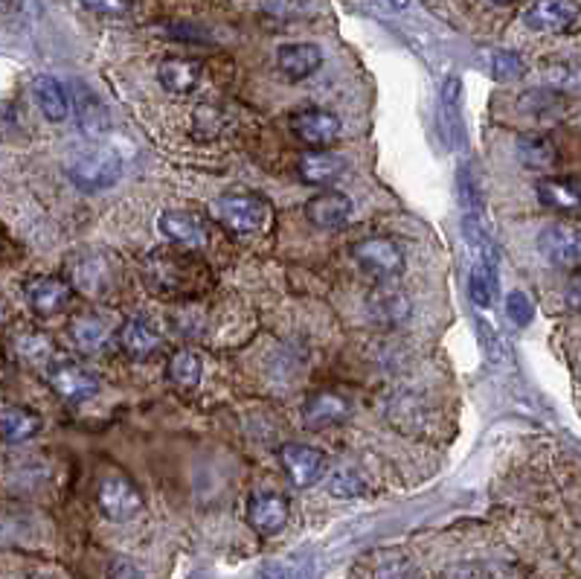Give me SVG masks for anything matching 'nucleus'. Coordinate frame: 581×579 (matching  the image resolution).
Instances as JSON below:
<instances>
[{"instance_id":"5701e85b","label":"nucleus","mask_w":581,"mask_h":579,"mask_svg":"<svg viewBox=\"0 0 581 579\" xmlns=\"http://www.w3.org/2000/svg\"><path fill=\"white\" fill-rule=\"evenodd\" d=\"M204 67L201 62H195V58H166L157 67V79L169 94H193L198 85H201Z\"/></svg>"},{"instance_id":"f704fd0d","label":"nucleus","mask_w":581,"mask_h":579,"mask_svg":"<svg viewBox=\"0 0 581 579\" xmlns=\"http://www.w3.org/2000/svg\"><path fill=\"white\" fill-rule=\"evenodd\" d=\"M111 579H145L143 573H140L138 565L125 562V559H120V562L111 565Z\"/></svg>"},{"instance_id":"2eb2a0df","label":"nucleus","mask_w":581,"mask_h":579,"mask_svg":"<svg viewBox=\"0 0 581 579\" xmlns=\"http://www.w3.org/2000/svg\"><path fill=\"white\" fill-rule=\"evenodd\" d=\"M306 219L320 230H338L352 219V201L347 193L324 189L306 201Z\"/></svg>"},{"instance_id":"9d476101","label":"nucleus","mask_w":581,"mask_h":579,"mask_svg":"<svg viewBox=\"0 0 581 579\" xmlns=\"http://www.w3.org/2000/svg\"><path fill=\"white\" fill-rule=\"evenodd\" d=\"M290 131L303 146H308V152H317L329 149L340 138V120L326 108H303L299 114L290 117Z\"/></svg>"},{"instance_id":"ddd939ff","label":"nucleus","mask_w":581,"mask_h":579,"mask_svg":"<svg viewBox=\"0 0 581 579\" xmlns=\"http://www.w3.org/2000/svg\"><path fill=\"white\" fill-rule=\"evenodd\" d=\"M73 292H76V288L62 277H39L30 280L24 286L26 303L33 306V312L41 315V318L62 315V312L67 309V303L73 301Z\"/></svg>"},{"instance_id":"7c9ffc66","label":"nucleus","mask_w":581,"mask_h":579,"mask_svg":"<svg viewBox=\"0 0 581 579\" xmlns=\"http://www.w3.org/2000/svg\"><path fill=\"white\" fill-rule=\"evenodd\" d=\"M259 579H317V573H315V568H311V565L279 562V565H271V568H265Z\"/></svg>"},{"instance_id":"c9c22d12","label":"nucleus","mask_w":581,"mask_h":579,"mask_svg":"<svg viewBox=\"0 0 581 579\" xmlns=\"http://www.w3.org/2000/svg\"><path fill=\"white\" fill-rule=\"evenodd\" d=\"M567 303H570L575 312H581V271L567 283Z\"/></svg>"},{"instance_id":"aec40b11","label":"nucleus","mask_w":581,"mask_h":579,"mask_svg":"<svg viewBox=\"0 0 581 579\" xmlns=\"http://www.w3.org/2000/svg\"><path fill=\"white\" fill-rule=\"evenodd\" d=\"M347 170V161L329 149H317V152H306V155H299L297 161V172L299 178L311 184V187H324V184H331L335 178H340Z\"/></svg>"},{"instance_id":"f8f14e48","label":"nucleus","mask_w":581,"mask_h":579,"mask_svg":"<svg viewBox=\"0 0 581 579\" xmlns=\"http://www.w3.org/2000/svg\"><path fill=\"white\" fill-rule=\"evenodd\" d=\"M279 463H283L288 481L297 490H306V487H315L320 481V474L326 469V457L317 449H308V446L285 443L283 449H279Z\"/></svg>"},{"instance_id":"473e14b6","label":"nucleus","mask_w":581,"mask_h":579,"mask_svg":"<svg viewBox=\"0 0 581 579\" xmlns=\"http://www.w3.org/2000/svg\"><path fill=\"white\" fill-rule=\"evenodd\" d=\"M372 579H421V577H419V571L413 568V565L387 562V565H381Z\"/></svg>"},{"instance_id":"bb28decb","label":"nucleus","mask_w":581,"mask_h":579,"mask_svg":"<svg viewBox=\"0 0 581 579\" xmlns=\"http://www.w3.org/2000/svg\"><path fill=\"white\" fill-rule=\"evenodd\" d=\"M73 102H76V117H79V125L85 134H99V131L108 129V114L106 108H102V102H99L94 94H90L88 88H79L76 90V97H73Z\"/></svg>"},{"instance_id":"412c9836","label":"nucleus","mask_w":581,"mask_h":579,"mask_svg":"<svg viewBox=\"0 0 581 579\" xmlns=\"http://www.w3.org/2000/svg\"><path fill=\"white\" fill-rule=\"evenodd\" d=\"M33 97L35 106L50 123H65L67 111H70V97H67L65 85L58 83L56 76L41 74L33 79Z\"/></svg>"},{"instance_id":"9b49d317","label":"nucleus","mask_w":581,"mask_h":579,"mask_svg":"<svg viewBox=\"0 0 581 579\" xmlns=\"http://www.w3.org/2000/svg\"><path fill=\"white\" fill-rule=\"evenodd\" d=\"M579 15V0H533L524 12V24L533 33H564Z\"/></svg>"},{"instance_id":"a878e982","label":"nucleus","mask_w":581,"mask_h":579,"mask_svg":"<svg viewBox=\"0 0 581 579\" xmlns=\"http://www.w3.org/2000/svg\"><path fill=\"white\" fill-rule=\"evenodd\" d=\"M41 431V416L35 411L24 408V405H9L3 411V437L9 443H26L33 440Z\"/></svg>"},{"instance_id":"393cba45","label":"nucleus","mask_w":581,"mask_h":579,"mask_svg":"<svg viewBox=\"0 0 581 579\" xmlns=\"http://www.w3.org/2000/svg\"><path fill=\"white\" fill-rule=\"evenodd\" d=\"M201 359L195 356L193 350H175L166 361V375H169V382L180 391H193L201 384Z\"/></svg>"},{"instance_id":"c756f323","label":"nucleus","mask_w":581,"mask_h":579,"mask_svg":"<svg viewBox=\"0 0 581 579\" xmlns=\"http://www.w3.org/2000/svg\"><path fill=\"white\" fill-rule=\"evenodd\" d=\"M506 315H508V320H515L517 327L533 324V318H535L533 301H529L524 292H512L506 297Z\"/></svg>"},{"instance_id":"4468645a","label":"nucleus","mask_w":581,"mask_h":579,"mask_svg":"<svg viewBox=\"0 0 581 579\" xmlns=\"http://www.w3.org/2000/svg\"><path fill=\"white\" fill-rule=\"evenodd\" d=\"M288 498L279 492H256L248 504V522L259 536H276L288 524Z\"/></svg>"},{"instance_id":"4be33fe9","label":"nucleus","mask_w":581,"mask_h":579,"mask_svg":"<svg viewBox=\"0 0 581 579\" xmlns=\"http://www.w3.org/2000/svg\"><path fill=\"white\" fill-rule=\"evenodd\" d=\"M366 309L379 324H402L407 315H410V301H407V294L396 286H375L366 297Z\"/></svg>"},{"instance_id":"39448f33","label":"nucleus","mask_w":581,"mask_h":579,"mask_svg":"<svg viewBox=\"0 0 581 579\" xmlns=\"http://www.w3.org/2000/svg\"><path fill=\"white\" fill-rule=\"evenodd\" d=\"M70 181L85 193H99V189L113 187L122 175V161L113 149H88L79 157H73Z\"/></svg>"},{"instance_id":"423d86ee","label":"nucleus","mask_w":581,"mask_h":579,"mask_svg":"<svg viewBox=\"0 0 581 579\" xmlns=\"http://www.w3.org/2000/svg\"><path fill=\"white\" fill-rule=\"evenodd\" d=\"M157 230L169 239L172 248H180V251L189 253L204 251L212 239L210 221L204 219L201 212L189 210H166L161 219H157Z\"/></svg>"},{"instance_id":"6e6552de","label":"nucleus","mask_w":581,"mask_h":579,"mask_svg":"<svg viewBox=\"0 0 581 579\" xmlns=\"http://www.w3.org/2000/svg\"><path fill=\"white\" fill-rule=\"evenodd\" d=\"M352 256H355L358 265H361L366 274H372V277L379 280H393L404 271V251L393 239H363V242H358V245L352 248Z\"/></svg>"},{"instance_id":"e433bc0d","label":"nucleus","mask_w":581,"mask_h":579,"mask_svg":"<svg viewBox=\"0 0 581 579\" xmlns=\"http://www.w3.org/2000/svg\"><path fill=\"white\" fill-rule=\"evenodd\" d=\"M492 3H497V7H506V3H515V0H492Z\"/></svg>"},{"instance_id":"f03ea898","label":"nucleus","mask_w":581,"mask_h":579,"mask_svg":"<svg viewBox=\"0 0 581 579\" xmlns=\"http://www.w3.org/2000/svg\"><path fill=\"white\" fill-rule=\"evenodd\" d=\"M67 283L85 297H106L117 288L120 280V260L117 253L106 251V248H81L73 251L65 262Z\"/></svg>"},{"instance_id":"b1692460","label":"nucleus","mask_w":581,"mask_h":579,"mask_svg":"<svg viewBox=\"0 0 581 579\" xmlns=\"http://www.w3.org/2000/svg\"><path fill=\"white\" fill-rule=\"evenodd\" d=\"M538 201H541L547 210L556 212H581V189L573 187L570 181H558L547 178L538 184Z\"/></svg>"},{"instance_id":"cd10ccee","label":"nucleus","mask_w":581,"mask_h":579,"mask_svg":"<svg viewBox=\"0 0 581 579\" xmlns=\"http://www.w3.org/2000/svg\"><path fill=\"white\" fill-rule=\"evenodd\" d=\"M517 157L526 170H552L558 161L556 146L544 138H524L517 143Z\"/></svg>"},{"instance_id":"c85d7f7f","label":"nucleus","mask_w":581,"mask_h":579,"mask_svg":"<svg viewBox=\"0 0 581 579\" xmlns=\"http://www.w3.org/2000/svg\"><path fill=\"white\" fill-rule=\"evenodd\" d=\"M18 356H24L26 361H33V364H53V343H50L47 335L41 332H30L26 338L18 341Z\"/></svg>"},{"instance_id":"a211bd4d","label":"nucleus","mask_w":581,"mask_h":579,"mask_svg":"<svg viewBox=\"0 0 581 579\" xmlns=\"http://www.w3.org/2000/svg\"><path fill=\"white\" fill-rule=\"evenodd\" d=\"M70 338L81 352H102L111 347L113 327L97 312H81L70 320Z\"/></svg>"},{"instance_id":"f3484780","label":"nucleus","mask_w":581,"mask_h":579,"mask_svg":"<svg viewBox=\"0 0 581 579\" xmlns=\"http://www.w3.org/2000/svg\"><path fill=\"white\" fill-rule=\"evenodd\" d=\"M276 67L288 79L299 83V79H308V76H315L324 67V50L308 42L283 44V47L276 50Z\"/></svg>"},{"instance_id":"1a4fd4ad","label":"nucleus","mask_w":581,"mask_h":579,"mask_svg":"<svg viewBox=\"0 0 581 579\" xmlns=\"http://www.w3.org/2000/svg\"><path fill=\"white\" fill-rule=\"evenodd\" d=\"M47 384L67 402H85L99 393V379L79 361L58 359L47 368Z\"/></svg>"},{"instance_id":"2f4dec72","label":"nucleus","mask_w":581,"mask_h":579,"mask_svg":"<svg viewBox=\"0 0 581 579\" xmlns=\"http://www.w3.org/2000/svg\"><path fill=\"white\" fill-rule=\"evenodd\" d=\"M90 12H99V15H125L131 9L129 0H81Z\"/></svg>"},{"instance_id":"72a5a7b5","label":"nucleus","mask_w":581,"mask_h":579,"mask_svg":"<svg viewBox=\"0 0 581 579\" xmlns=\"http://www.w3.org/2000/svg\"><path fill=\"white\" fill-rule=\"evenodd\" d=\"M494 74L497 76H520L524 74V65L515 53H497L494 56Z\"/></svg>"},{"instance_id":"7ed1b4c3","label":"nucleus","mask_w":581,"mask_h":579,"mask_svg":"<svg viewBox=\"0 0 581 579\" xmlns=\"http://www.w3.org/2000/svg\"><path fill=\"white\" fill-rule=\"evenodd\" d=\"M212 216L221 221V228L227 233L248 239L256 237L259 230L265 228L271 207H267L265 198L251 196V193H230V196H221L212 205Z\"/></svg>"},{"instance_id":"0eeeda50","label":"nucleus","mask_w":581,"mask_h":579,"mask_svg":"<svg viewBox=\"0 0 581 579\" xmlns=\"http://www.w3.org/2000/svg\"><path fill=\"white\" fill-rule=\"evenodd\" d=\"M538 251L556 269H581V228L570 221H552L538 237Z\"/></svg>"},{"instance_id":"6ab92c4d","label":"nucleus","mask_w":581,"mask_h":579,"mask_svg":"<svg viewBox=\"0 0 581 579\" xmlns=\"http://www.w3.org/2000/svg\"><path fill=\"white\" fill-rule=\"evenodd\" d=\"M117 343L120 350L129 356V359H152L154 352L161 350V335L154 332V327H149L145 320L140 318H129L117 329Z\"/></svg>"},{"instance_id":"f257e3e1","label":"nucleus","mask_w":581,"mask_h":579,"mask_svg":"<svg viewBox=\"0 0 581 579\" xmlns=\"http://www.w3.org/2000/svg\"><path fill=\"white\" fill-rule=\"evenodd\" d=\"M145 288L163 301H189L207 292L210 269L195 253L180 248H161L152 251L143 262Z\"/></svg>"},{"instance_id":"dca6fc26","label":"nucleus","mask_w":581,"mask_h":579,"mask_svg":"<svg viewBox=\"0 0 581 579\" xmlns=\"http://www.w3.org/2000/svg\"><path fill=\"white\" fill-rule=\"evenodd\" d=\"M349 414H352V405H349L347 396L329 391L311 393L306 400V405H303V423H306L308 428H315V431L347 423Z\"/></svg>"},{"instance_id":"20e7f679","label":"nucleus","mask_w":581,"mask_h":579,"mask_svg":"<svg viewBox=\"0 0 581 579\" xmlns=\"http://www.w3.org/2000/svg\"><path fill=\"white\" fill-rule=\"evenodd\" d=\"M97 501L99 510L111 522H131L143 510V495H140L138 483L131 481L125 472H120V469H106L99 474Z\"/></svg>"}]
</instances>
